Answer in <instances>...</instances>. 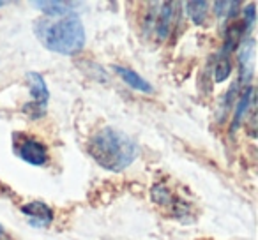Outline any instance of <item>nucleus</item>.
I'll return each instance as SVG.
<instances>
[{"mask_svg":"<svg viewBox=\"0 0 258 240\" xmlns=\"http://www.w3.org/2000/svg\"><path fill=\"white\" fill-rule=\"evenodd\" d=\"M89 154L103 168L122 172L133 165L138 155V147L127 134L113 127H104L89 141Z\"/></svg>","mask_w":258,"mask_h":240,"instance_id":"1","label":"nucleus"},{"mask_svg":"<svg viewBox=\"0 0 258 240\" xmlns=\"http://www.w3.org/2000/svg\"><path fill=\"white\" fill-rule=\"evenodd\" d=\"M36 34L50 51L75 55L85 44V29L78 16L71 15L58 22H37Z\"/></svg>","mask_w":258,"mask_h":240,"instance_id":"2","label":"nucleus"},{"mask_svg":"<svg viewBox=\"0 0 258 240\" xmlns=\"http://www.w3.org/2000/svg\"><path fill=\"white\" fill-rule=\"evenodd\" d=\"M27 82H29V85H30V94H32V97H34V104L25 106V110L30 113V117L37 118L46 111L48 97H50L48 87L39 72H29V74H27Z\"/></svg>","mask_w":258,"mask_h":240,"instance_id":"3","label":"nucleus"},{"mask_svg":"<svg viewBox=\"0 0 258 240\" xmlns=\"http://www.w3.org/2000/svg\"><path fill=\"white\" fill-rule=\"evenodd\" d=\"M16 154L32 166H43L48 159V150L41 141L34 138H23L16 145Z\"/></svg>","mask_w":258,"mask_h":240,"instance_id":"4","label":"nucleus"},{"mask_svg":"<svg viewBox=\"0 0 258 240\" xmlns=\"http://www.w3.org/2000/svg\"><path fill=\"white\" fill-rule=\"evenodd\" d=\"M22 212L29 217V222L36 228H46L53 221V212L48 205L41 203V201H34V203L23 205Z\"/></svg>","mask_w":258,"mask_h":240,"instance_id":"5","label":"nucleus"},{"mask_svg":"<svg viewBox=\"0 0 258 240\" xmlns=\"http://www.w3.org/2000/svg\"><path fill=\"white\" fill-rule=\"evenodd\" d=\"M158 8L159 9H156L152 23H154V27H156V34L165 39L170 34V30H172L173 15H175V4L165 2V4H158Z\"/></svg>","mask_w":258,"mask_h":240,"instance_id":"6","label":"nucleus"},{"mask_svg":"<svg viewBox=\"0 0 258 240\" xmlns=\"http://www.w3.org/2000/svg\"><path fill=\"white\" fill-rule=\"evenodd\" d=\"M115 72L127 83L131 89L135 90H140V92H145V94H151L152 92V85L149 82H145L138 72H135L133 69H127V67H122V65H115Z\"/></svg>","mask_w":258,"mask_h":240,"instance_id":"7","label":"nucleus"},{"mask_svg":"<svg viewBox=\"0 0 258 240\" xmlns=\"http://www.w3.org/2000/svg\"><path fill=\"white\" fill-rule=\"evenodd\" d=\"M34 6L39 8L43 13H46L48 16H71V8H75L73 2H51V0H48V2H39L37 0V2H34Z\"/></svg>","mask_w":258,"mask_h":240,"instance_id":"8","label":"nucleus"},{"mask_svg":"<svg viewBox=\"0 0 258 240\" xmlns=\"http://www.w3.org/2000/svg\"><path fill=\"white\" fill-rule=\"evenodd\" d=\"M230 71H232V62H230V57L225 53H221L218 60H216V65H214V79L216 82H225V79L230 76Z\"/></svg>","mask_w":258,"mask_h":240,"instance_id":"9","label":"nucleus"},{"mask_svg":"<svg viewBox=\"0 0 258 240\" xmlns=\"http://www.w3.org/2000/svg\"><path fill=\"white\" fill-rule=\"evenodd\" d=\"M186 11H187V15H189V18L193 20L197 25H200L205 20V15H207V2H187Z\"/></svg>","mask_w":258,"mask_h":240,"instance_id":"10","label":"nucleus"},{"mask_svg":"<svg viewBox=\"0 0 258 240\" xmlns=\"http://www.w3.org/2000/svg\"><path fill=\"white\" fill-rule=\"evenodd\" d=\"M251 96H253V89H247L246 92H244V97H242V99H240L239 106H237V115H235V127L239 126L240 118H242V115L246 113V110H247V104H249Z\"/></svg>","mask_w":258,"mask_h":240,"instance_id":"11","label":"nucleus"},{"mask_svg":"<svg viewBox=\"0 0 258 240\" xmlns=\"http://www.w3.org/2000/svg\"><path fill=\"white\" fill-rule=\"evenodd\" d=\"M246 15H247V20H246L247 29H251V27H253V23H254V6L253 4L246 8Z\"/></svg>","mask_w":258,"mask_h":240,"instance_id":"12","label":"nucleus"},{"mask_svg":"<svg viewBox=\"0 0 258 240\" xmlns=\"http://www.w3.org/2000/svg\"><path fill=\"white\" fill-rule=\"evenodd\" d=\"M2 6H4V2H0V8H2Z\"/></svg>","mask_w":258,"mask_h":240,"instance_id":"13","label":"nucleus"},{"mask_svg":"<svg viewBox=\"0 0 258 240\" xmlns=\"http://www.w3.org/2000/svg\"><path fill=\"white\" fill-rule=\"evenodd\" d=\"M0 229H4V228H2V226H0Z\"/></svg>","mask_w":258,"mask_h":240,"instance_id":"14","label":"nucleus"}]
</instances>
